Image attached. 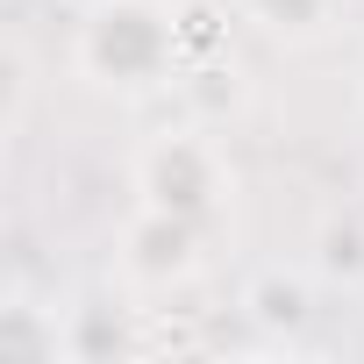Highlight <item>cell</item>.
I'll return each mask as SVG.
<instances>
[{
    "label": "cell",
    "mask_w": 364,
    "mask_h": 364,
    "mask_svg": "<svg viewBox=\"0 0 364 364\" xmlns=\"http://www.w3.org/2000/svg\"><path fill=\"white\" fill-rule=\"evenodd\" d=\"M243 15L272 43H321L336 29V0H243Z\"/></svg>",
    "instance_id": "obj_4"
},
{
    "label": "cell",
    "mask_w": 364,
    "mask_h": 364,
    "mask_svg": "<svg viewBox=\"0 0 364 364\" xmlns=\"http://www.w3.org/2000/svg\"><path fill=\"white\" fill-rule=\"evenodd\" d=\"M222 193H229V157L208 129H164L143 143V157H136V200L143 208L208 229L222 215Z\"/></svg>",
    "instance_id": "obj_2"
},
{
    "label": "cell",
    "mask_w": 364,
    "mask_h": 364,
    "mask_svg": "<svg viewBox=\"0 0 364 364\" xmlns=\"http://www.w3.org/2000/svg\"><path fill=\"white\" fill-rule=\"evenodd\" d=\"M79 8H93V0H79Z\"/></svg>",
    "instance_id": "obj_8"
},
{
    "label": "cell",
    "mask_w": 364,
    "mask_h": 364,
    "mask_svg": "<svg viewBox=\"0 0 364 364\" xmlns=\"http://www.w3.org/2000/svg\"><path fill=\"white\" fill-rule=\"evenodd\" d=\"M250 314L264 321V328H300L307 321V286L300 279H257V293H250Z\"/></svg>",
    "instance_id": "obj_5"
},
{
    "label": "cell",
    "mask_w": 364,
    "mask_h": 364,
    "mask_svg": "<svg viewBox=\"0 0 364 364\" xmlns=\"http://www.w3.org/2000/svg\"><path fill=\"white\" fill-rule=\"evenodd\" d=\"M321 264L336 279H364V222L357 215H343V222L321 229Z\"/></svg>",
    "instance_id": "obj_7"
},
{
    "label": "cell",
    "mask_w": 364,
    "mask_h": 364,
    "mask_svg": "<svg viewBox=\"0 0 364 364\" xmlns=\"http://www.w3.org/2000/svg\"><path fill=\"white\" fill-rule=\"evenodd\" d=\"M0 357H58V328L43 336L36 328V307L29 300H8V307H0Z\"/></svg>",
    "instance_id": "obj_6"
},
{
    "label": "cell",
    "mask_w": 364,
    "mask_h": 364,
    "mask_svg": "<svg viewBox=\"0 0 364 364\" xmlns=\"http://www.w3.org/2000/svg\"><path fill=\"white\" fill-rule=\"evenodd\" d=\"M72 58L107 93H157L186 58L178 8H164V0H93V8H79Z\"/></svg>",
    "instance_id": "obj_1"
},
{
    "label": "cell",
    "mask_w": 364,
    "mask_h": 364,
    "mask_svg": "<svg viewBox=\"0 0 364 364\" xmlns=\"http://www.w3.org/2000/svg\"><path fill=\"white\" fill-rule=\"evenodd\" d=\"M200 222H178L157 208H136V222L122 229V272L136 286H186L200 272Z\"/></svg>",
    "instance_id": "obj_3"
}]
</instances>
